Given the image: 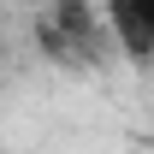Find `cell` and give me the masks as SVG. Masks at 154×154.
Returning a JSON list of instances; mask_svg holds the SVG:
<instances>
[{"mask_svg":"<svg viewBox=\"0 0 154 154\" xmlns=\"http://www.w3.org/2000/svg\"><path fill=\"white\" fill-rule=\"evenodd\" d=\"M54 24L65 30V42H71L77 65L101 59V36H113L107 24H95V6H89V0H59V6H54Z\"/></svg>","mask_w":154,"mask_h":154,"instance_id":"6da1fadb","label":"cell"},{"mask_svg":"<svg viewBox=\"0 0 154 154\" xmlns=\"http://www.w3.org/2000/svg\"><path fill=\"white\" fill-rule=\"evenodd\" d=\"M107 30H113V42L125 48L131 65H154V24L136 12L131 0H107Z\"/></svg>","mask_w":154,"mask_h":154,"instance_id":"7a4b0ae2","label":"cell"},{"mask_svg":"<svg viewBox=\"0 0 154 154\" xmlns=\"http://www.w3.org/2000/svg\"><path fill=\"white\" fill-rule=\"evenodd\" d=\"M131 6H136V12H142L148 24H154V0H131Z\"/></svg>","mask_w":154,"mask_h":154,"instance_id":"3957f363","label":"cell"}]
</instances>
